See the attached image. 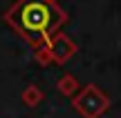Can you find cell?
<instances>
[{
    "label": "cell",
    "mask_w": 121,
    "mask_h": 118,
    "mask_svg": "<svg viewBox=\"0 0 121 118\" xmlns=\"http://www.w3.org/2000/svg\"><path fill=\"white\" fill-rule=\"evenodd\" d=\"M52 7L43 0H31L22 7L20 11V25L27 34H34V36H43L49 31L52 27Z\"/></svg>",
    "instance_id": "obj_1"
}]
</instances>
